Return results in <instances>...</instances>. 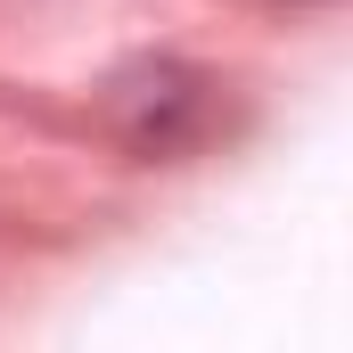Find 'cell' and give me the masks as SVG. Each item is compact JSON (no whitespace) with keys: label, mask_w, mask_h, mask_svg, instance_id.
Masks as SVG:
<instances>
[{"label":"cell","mask_w":353,"mask_h":353,"mask_svg":"<svg viewBox=\"0 0 353 353\" xmlns=\"http://www.w3.org/2000/svg\"><path fill=\"white\" fill-rule=\"evenodd\" d=\"M107 123L132 157H189L214 132V83L181 58H140L107 83Z\"/></svg>","instance_id":"1"}]
</instances>
